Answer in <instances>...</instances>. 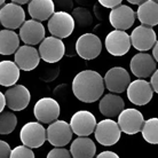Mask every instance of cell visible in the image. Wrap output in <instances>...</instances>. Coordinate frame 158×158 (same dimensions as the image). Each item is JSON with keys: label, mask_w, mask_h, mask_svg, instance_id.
Instances as JSON below:
<instances>
[{"label": "cell", "mask_w": 158, "mask_h": 158, "mask_svg": "<svg viewBox=\"0 0 158 158\" xmlns=\"http://www.w3.org/2000/svg\"><path fill=\"white\" fill-rule=\"evenodd\" d=\"M14 59L20 70L23 71H31L36 69L40 62L39 52L31 45H23L19 47V49L15 52Z\"/></svg>", "instance_id": "cell-20"}, {"label": "cell", "mask_w": 158, "mask_h": 158, "mask_svg": "<svg viewBox=\"0 0 158 158\" xmlns=\"http://www.w3.org/2000/svg\"><path fill=\"white\" fill-rule=\"evenodd\" d=\"M143 139L150 144H158V118H150L144 120L141 130Z\"/></svg>", "instance_id": "cell-27"}, {"label": "cell", "mask_w": 158, "mask_h": 158, "mask_svg": "<svg viewBox=\"0 0 158 158\" xmlns=\"http://www.w3.org/2000/svg\"><path fill=\"white\" fill-rule=\"evenodd\" d=\"M45 38V28L41 22L37 20L24 21L20 27V39L27 45L40 44Z\"/></svg>", "instance_id": "cell-19"}, {"label": "cell", "mask_w": 158, "mask_h": 158, "mask_svg": "<svg viewBox=\"0 0 158 158\" xmlns=\"http://www.w3.org/2000/svg\"><path fill=\"white\" fill-rule=\"evenodd\" d=\"M136 19V13L126 5H119L117 7L112 8V10L109 14V21L110 24L117 30H124L126 31L130 29Z\"/></svg>", "instance_id": "cell-17"}, {"label": "cell", "mask_w": 158, "mask_h": 158, "mask_svg": "<svg viewBox=\"0 0 158 158\" xmlns=\"http://www.w3.org/2000/svg\"><path fill=\"white\" fill-rule=\"evenodd\" d=\"M125 107L124 100L116 94H107L104 95L99 104L100 112L108 118H112L118 116Z\"/></svg>", "instance_id": "cell-23"}, {"label": "cell", "mask_w": 158, "mask_h": 158, "mask_svg": "<svg viewBox=\"0 0 158 158\" xmlns=\"http://www.w3.org/2000/svg\"><path fill=\"white\" fill-rule=\"evenodd\" d=\"M13 2H15V4H19V5H25L30 2V0H10Z\"/></svg>", "instance_id": "cell-40"}, {"label": "cell", "mask_w": 158, "mask_h": 158, "mask_svg": "<svg viewBox=\"0 0 158 158\" xmlns=\"http://www.w3.org/2000/svg\"><path fill=\"white\" fill-rule=\"evenodd\" d=\"M72 158H93L96 152V146L87 136H78L71 143L70 148Z\"/></svg>", "instance_id": "cell-24"}, {"label": "cell", "mask_w": 158, "mask_h": 158, "mask_svg": "<svg viewBox=\"0 0 158 158\" xmlns=\"http://www.w3.org/2000/svg\"><path fill=\"white\" fill-rule=\"evenodd\" d=\"M6 106V98H5V94L0 92V112L4 111V108Z\"/></svg>", "instance_id": "cell-38"}, {"label": "cell", "mask_w": 158, "mask_h": 158, "mask_svg": "<svg viewBox=\"0 0 158 158\" xmlns=\"http://www.w3.org/2000/svg\"><path fill=\"white\" fill-rule=\"evenodd\" d=\"M126 1H128V2L132 5H140V4H142L143 1H146V0H126Z\"/></svg>", "instance_id": "cell-41"}, {"label": "cell", "mask_w": 158, "mask_h": 158, "mask_svg": "<svg viewBox=\"0 0 158 158\" xmlns=\"http://www.w3.org/2000/svg\"><path fill=\"white\" fill-rule=\"evenodd\" d=\"M104 86L112 93H123L127 89L131 84V77L128 72L122 67H115L108 70L104 76Z\"/></svg>", "instance_id": "cell-14"}, {"label": "cell", "mask_w": 158, "mask_h": 158, "mask_svg": "<svg viewBox=\"0 0 158 158\" xmlns=\"http://www.w3.org/2000/svg\"><path fill=\"white\" fill-rule=\"evenodd\" d=\"M104 80L99 72L84 70L76 75L72 81V92L79 101L93 103L102 96L104 92Z\"/></svg>", "instance_id": "cell-1"}, {"label": "cell", "mask_w": 158, "mask_h": 158, "mask_svg": "<svg viewBox=\"0 0 158 158\" xmlns=\"http://www.w3.org/2000/svg\"><path fill=\"white\" fill-rule=\"evenodd\" d=\"M75 20L68 12L57 10L48 20V31L57 38H67L73 32Z\"/></svg>", "instance_id": "cell-2"}, {"label": "cell", "mask_w": 158, "mask_h": 158, "mask_svg": "<svg viewBox=\"0 0 158 158\" xmlns=\"http://www.w3.org/2000/svg\"><path fill=\"white\" fill-rule=\"evenodd\" d=\"M5 98H6V106L10 110L21 111L29 106L31 94L25 86L15 84L6 91Z\"/></svg>", "instance_id": "cell-13"}, {"label": "cell", "mask_w": 158, "mask_h": 158, "mask_svg": "<svg viewBox=\"0 0 158 158\" xmlns=\"http://www.w3.org/2000/svg\"><path fill=\"white\" fill-rule=\"evenodd\" d=\"M56 10L70 12L73 8V0H53Z\"/></svg>", "instance_id": "cell-33"}, {"label": "cell", "mask_w": 158, "mask_h": 158, "mask_svg": "<svg viewBox=\"0 0 158 158\" xmlns=\"http://www.w3.org/2000/svg\"><path fill=\"white\" fill-rule=\"evenodd\" d=\"M131 43L134 46L135 49L140 52L149 51L154 47L157 41L156 32L154 31L152 27L148 25H139L131 33Z\"/></svg>", "instance_id": "cell-16"}, {"label": "cell", "mask_w": 158, "mask_h": 158, "mask_svg": "<svg viewBox=\"0 0 158 158\" xmlns=\"http://www.w3.org/2000/svg\"><path fill=\"white\" fill-rule=\"evenodd\" d=\"M28 10L33 20L44 22L55 13V6L53 0H30Z\"/></svg>", "instance_id": "cell-21"}, {"label": "cell", "mask_w": 158, "mask_h": 158, "mask_svg": "<svg viewBox=\"0 0 158 158\" xmlns=\"http://www.w3.org/2000/svg\"><path fill=\"white\" fill-rule=\"evenodd\" d=\"M96 141L102 146H114L119 141L122 130L118 123L112 119H104L96 124L94 131Z\"/></svg>", "instance_id": "cell-3"}, {"label": "cell", "mask_w": 158, "mask_h": 158, "mask_svg": "<svg viewBox=\"0 0 158 158\" xmlns=\"http://www.w3.org/2000/svg\"><path fill=\"white\" fill-rule=\"evenodd\" d=\"M5 1H6V0H0V6H2V5L5 4Z\"/></svg>", "instance_id": "cell-43"}, {"label": "cell", "mask_w": 158, "mask_h": 158, "mask_svg": "<svg viewBox=\"0 0 158 158\" xmlns=\"http://www.w3.org/2000/svg\"><path fill=\"white\" fill-rule=\"evenodd\" d=\"M150 84H151V86H152L154 92H156L158 94V69H156V71L151 75Z\"/></svg>", "instance_id": "cell-36"}, {"label": "cell", "mask_w": 158, "mask_h": 158, "mask_svg": "<svg viewBox=\"0 0 158 158\" xmlns=\"http://www.w3.org/2000/svg\"><path fill=\"white\" fill-rule=\"evenodd\" d=\"M17 126V118L15 114L10 111H1L0 112V134H10Z\"/></svg>", "instance_id": "cell-28"}, {"label": "cell", "mask_w": 158, "mask_h": 158, "mask_svg": "<svg viewBox=\"0 0 158 158\" xmlns=\"http://www.w3.org/2000/svg\"><path fill=\"white\" fill-rule=\"evenodd\" d=\"M155 1H157V2H158V0H155Z\"/></svg>", "instance_id": "cell-44"}, {"label": "cell", "mask_w": 158, "mask_h": 158, "mask_svg": "<svg viewBox=\"0 0 158 158\" xmlns=\"http://www.w3.org/2000/svg\"><path fill=\"white\" fill-rule=\"evenodd\" d=\"M152 56H154V59L158 62V40L154 45V47H152Z\"/></svg>", "instance_id": "cell-39"}, {"label": "cell", "mask_w": 158, "mask_h": 158, "mask_svg": "<svg viewBox=\"0 0 158 158\" xmlns=\"http://www.w3.org/2000/svg\"><path fill=\"white\" fill-rule=\"evenodd\" d=\"M39 55L47 63H57L64 56L65 46L61 38L51 36L44 38L39 46Z\"/></svg>", "instance_id": "cell-4"}, {"label": "cell", "mask_w": 158, "mask_h": 158, "mask_svg": "<svg viewBox=\"0 0 158 158\" xmlns=\"http://www.w3.org/2000/svg\"><path fill=\"white\" fill-rule=\"evenodd\" d=\"M9 158H35V154L31 150V148L27 146H19L14 148L10 152Z\"/></svg>", "instance_id": "cell-30"}, {"label": "cell", "mask_w": 158, "mask_h": 158, "mask_svg": "<svg viewBox=\"0 0 158 158\" xmlns=\"http://www.w3.org/2000/svg\"><path fill=\"white\" fill-rule=\"evenodd\" d=\"M144 124L143 115L136 109L128 108L118 115V125L122 132L128 135H134L141 132Z\"/></svg>", "instance_id": "cell-10"}, {"label": "cell", "mask_w": 158, "mask_h": 158, "mask_svg": "<svg viewBox=\"0 0 158 158\" xmlns=\"http://www.w3.org/2000/svg\"><path fill=\"white\" fill-rule=\"evenodd\" d=\"M25 21V12L21 5L10 2L4 5L0 9V23L6 29H19Z\"/></svg>", "instance_id": "cell-11"}, {"label": "cell", "mask_w": 158, "mask_h": 158, "mask_svg": "<svg viewBox=\"0 0 158 158\" xmlns=\"http://www.w3.org/2000/svg\"><path fill=\"white\" fill-rule=\"evenodd\" d=\"M100 2V5H102L103 7L106 8H115L119 5H122L123 0H98Z\"/></svg>", "instance_id": "cell-35"}, {"label": "cell", "mask_w": 158, "mask_h": 158, "mask_svg": "<svg viewBox=\"0 0 158 158\" xmlns=\"http://www.w3.org/2000/svg\"><path fill=\"white\" fill-rule=\"evenodd\" d=\"M138 20L143 25L155 27L158 24V2L155 0H146L139 5L136 12Z\"/></svg>", "instance_id": "cell-22"}, {"label": "cell", "mask_w": 158, "mask_h": 158, "mask_svg": "<svg viewBox=\"0 0 158 158\" xmlns=\"http://www.w3.org/2000/svg\"><path fill=\"white\" fill-rule=\"evenodd\" d=\"M106 48L109 54L114 56H123L127 54L131 48V37L124 30H114L106 37Z\"/></svg>", "instance_id": "cell-7"}, {"label": "cell", "mask_w": 158, "mask_h": 158, "mask_svg": "<svg viewBox=\"0 0 158 158\" xmlns=\"http://www.w3.org/2000/svg\"><path fill=\"white\" fill-rule=\"evenodd\" d=\"M60 111V104L56 100L52 98H43L37 101L33 114L38 122L49 124L59 118Z\"/></svg>", "instance_id": "cell-12"}, {"label": "cell", "mask_w": 158, "mask_h": 158, "mask_svg": "<svg viewBox=\"0 0 158 158\" xmlns=\"http://www.w3.org/2000/svg\"><path fill=\"white\" fill-rule=\"evenodd\" d=\"M76 51L81 59L93 60L101 54L102 43L94 33H84L76 41Z\"/></svg>", "instance_id": "cell-6"}, {"label": "cell", "mask_w": 158, "mask_h": 158, "mask_svg": "<svg viewBox=\"0 0 158 158\" xmlns=\"http://www.w3.org/2000/svg\"><path fill=\"white\" fill-rule=\"evenodd\" d=\"M54 63H51V65L44 68L40 75V79H43L44 81H52L57 77L59 75V65H53Z\"/></svg>", "instance_id": "cell-31"}, {"label": "cell", "mask_w": 158, "mask_h": 158, "mask_svg": "<svg viewBox=\"0 0 158 158\" xmlns=\"http://www.w3.org/2000/svg\"><path fill=\"white\" fill-rule=\"evenodd\" d=\"M73 132L71 130L70 124L65 120H57L53 122L46 130L48 142L54 147H64L71 141Z\"/></svg>", "instance_id": "cell-8"}, {"label": "cell", "mask_w": 158, "mask_h": 158, "mask_svg": "<svg viewBox=\"0 0 158 158\" xmlns=\"http://www.w3.org/2000/svg\"><path fill=\"white\" fill-rule=\"evenodd\" d=\"M47 158H72L71 152L62 147H56L47 154Z\"/></svg>", "instance_id": "cell-32"}, {"label": "cell", "mask_w": 158, "mask_h": 158, "mask_svg": "<svg viewBox=\"0 0 158 158\" xmlns=\"http://www.w3.org/2000/svg\"><path fill=\"white\" fill-rule=\"evenodd\" d=\"M131 71L138 78H148L156 71V60L147 53H139L131 60Z\"/></svg>", "instance_id": "cell-18"}, {"label": "cell", "mask_w": 158, "mask_h": 158, "mask_svg": "<svg viewBox=\"0 0 158 158\" xmlns=\"http://www.w3.org/2000/svg\"><path fill=\"white\" fill-rule=\"evenodd\" d=\"M96 158H119V156L114 151H102Z\"/></svg>", "instance_id": "cell-37"}, {"label": "cell", "mask_w": 158, "mask_h": 158, "mask_svg": "<svg viewBox=\"0 0 158 158\" xmlns=\"http://www.w3.org/2000/svg\"><path fill=\"white\" fill-rule=\"evenodd\" d=\"M72 17L75 20V24L78 25L79 29H86L91 27L93 23V16L89 10L85 7H77L72 10Z\"/></svg>", "instance_id": "cell-29"}, {"label": "cell", "mask_w": 158, "mask_h": 158, "mask_svg": "<svg viewBox=\"0 0 158 158\" xmlns=\"http://www.w3.org/2000/svg\"><path fill=\"white\" fill-rule=\"evenodd\" d=\"M154 89L144 79H136L127 87V98L135 106H146L152 99Z\"/></svg>", "instance_id": "cell-9"}, {"label": "cell", "mask_w": 158, "mask_h": 158, "mask_svg": "<svg viewBox=\"0 0 158 158\" xmlns=\"http://www.w3.org/2000/svg\"><path fill=\"white\" fill-rule=\"evenodd\" d=\"M20 47V37L14 30L5 29L0 31V54L12 55Z\"/></svg>", "instance_id": "cell-26"}, {"label": "cell", "mask_w": 158, "mask_h": 158, "mask_svg": "<svg viewBox=\"0 0 158 158\" xmlns=\"http://www.w3.org/2000/svg\"><path fill=\"white\" fill-rule=\"evenodd\" d=\"M70 126L72 132L78 136H88L94 133L96 127V119L94 115L87 110L77 111L71 117Z\"/></svg>", "instance_id": "cell-15"}, {"label": "cell", "mask_w": 158, "mask_h": 158, "mask_svg": "<svg viewBox=\"0 0 158 158\" xmlns=\"http://www.w3.org/2000/svg\"><path fill=\"white\" fill-rule=\"evenodd\" d=\"M20 139L24 146L29 148H39L47 140L46 130L40 123H27L20 132Z\"/></svg>", "instance_id": "cell-5"}, {"label": "cell", "mask_w": 158, "mask_h": 158, "mask_svg": "<svg viewBox=\"0 0 158 158\" xmlns=\"http://www.w3.org/2000/svg\"><path fill=\"white\" fill-rule=\"evenodd\" d=\"M20 78V68L13 61H1L0 62V85L10 87L17 83Z\"/></svg>", "instance_id": "cell-25"}, {"label": "cell", "mask_w": 158, "mask_h": 158, "mask_svg": "<svg viewBox=\"0 0 158 158\" xmlns=\"http://www.w3.org/2000/svg\"><path fill=\"white\" fill-rule=\"evenodd\" d=\"M78 4H80V5H86V4H88L89 2V0H76Z\"/></svg>", "instance_id": "cell-42"}, {"label": "cell", "mask_w": 158, "mask_h": 158, "mask_svg": "<svg viewBox=\"0 0 158 158\" xmlns=\"http://www.w3.org/2000/svg\"><path fill=\"white\" fill-rule=\"evenodd\" d=\"M12 149L6 141L0 140V158H9L10 157Z\"/></svg>", "instance_id": "cell-34"}]
</instances>
